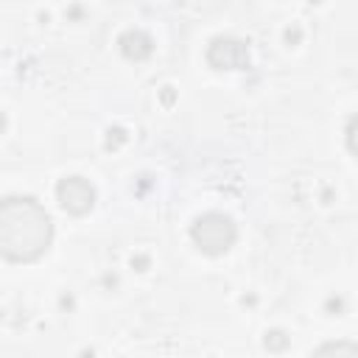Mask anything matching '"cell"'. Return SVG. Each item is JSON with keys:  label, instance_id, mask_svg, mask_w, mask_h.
Returning a JSON list of instances; mask_svg holds the SVG:
<instances>
[{"label": "cell", "instance_id": "obj_1", "mask_svg": "<svg viewBox=\"0 0 358 358\" xmlns=\"http://www.w3.org/2000/svg\"><path fill=\"white\" fill-rule=\"evenodd\" d=\"M53 238L48 210L31 196L0 199V255L14 263L36 260Z\"/></svg>", "mask_w": 358, "mask_h": 358}, {"label": "cell", "instance_id": "obj_2", "mask_svg": "<svg viewBox=\"0 0 358 358\" xmlns=\"http://www.w3.org/2000/svg\"><path fill=\"white\" fill-rule=\"evenodd\" d=\"M235 224L224 213H204L190 227V238L204 255H224L235 243Z\"/></svg>", "mask_w": 358, "mask_h": 358}, {"label": "cell", "instance_id": "obj_3", "mask_svg": "<svg viewBox=\"0 0 358 358\" xmlns=\"http://www.w3.org/2000/svg\"><path fill=\"white\" fill-rule=\"evenodd\" d=\"M56 199L59 204L73 213V215H84L92 204H95V187L84 179V176H64L56 185Z\"/></svg>", "mask_w": 358, "mask_h": 358}, {"label": "cell", "instance_id": "obj_4", "mask_svg": "<svg viewBox=\"0 0 358 358\" xmlns=\"http://www.w3.org/2000/svg\"><path fill=\"white\" fill-rule=\"evenodd\" d=\"M207 62L218 70H241L249 64V50L241 39L232 36H215L207 48Z\"/></svg>", "mask_w": 358, "mask_h": 358}, {"label": "cell", "instance_id": "obj_5", "mask_svg": "<svg viewBox=\"0 0 358 358\" xmlns=\"http://www.w3.org/2000/svg\"><path fill=\"white\" fill-rule=\"evenodd\" d=\"M117 45H120V50H123L126 59L140 62V59H145V56L151 53V45H154V42H151V36H148L143 28H129V31L120 34Z\"/></svg>", "mask_w": 358, "mask_h": 358}, {"label": "cell", "instance_id": "obj_6", "mask_svg": "<svg viewBox=\"0 0 358 358\" xmlns=\"http://www.w3.org/2000/svg\"><path fill=\"white\" fill-rule=\"evenodd\" d=\"M310 358H358V347L352 341H327Z\"/></svg>", "mask_w": 358, "mask_h": 358}, {"label": "cell", "instance_id": "obj_7", "mask_svg": "<svg viewBox=\"0 0 358 358\" xmlns=\"http://www.w3.org/2000/svg\"><path fill=\"white\" fill-rule=\"evenodd\" d=\"M266 347L268 350H285L288 347V336L282 330H268L266 333Z\"/></svg>", "mask_w": 358, "mask_h": 358}, {"label": "cell", "instance_id": "obj_8", "mask_svg": "<svg viewBox=\"0 0 358 358\" xmlns=\"http://www.w3.org/2000/svg\"><path fill=\"white\" fill-rule=\"evenodd\" d=\"M3 126H6V117H3V115H0V129H3Z\"/></svg>", "mask_w": 358, "mask_h": 358}]
</instances>
